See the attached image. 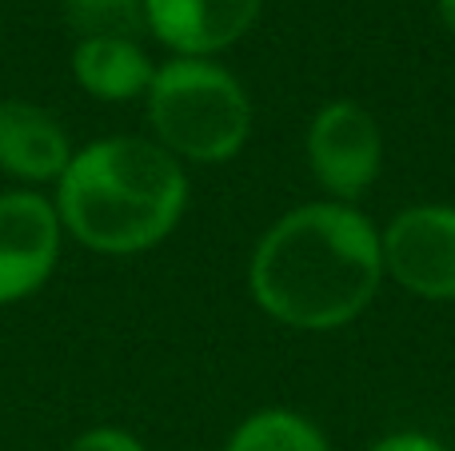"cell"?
<instances>
[{
  "instance_id": "1",
  "label": "cell",
  "mask_w": 455,
  "mask_h": 451,
  "mask_svg": "<svg viewBox=\"0 0 455 451\" xmlns=\"http://www.w3.org/2000/svg\"><path fill=\"white\" fill-rule=\"evenodd\" d=\"M384 280L379 232L352 204H299L264 232L251 252L248 288L283 328L331 332L376 300Z\"/></svg>"
},
{
  "instance_id": "5",
  "label": "cell",
  "mask_w": 455,
  "mask_h": 451,
  "mask_svg": "<svg viewBox=\"0 0 455 451\" xmlns=\"http://www.w3.org/2000/svg\"><path fill=\"white\" fill-rule=\"evenodd\" d=\"M307 164L320 188L336 200H355L376 184L384 164V136L368 108L352 100H331L307 124Z\"/></svg>"
},
{
  "instance_id": "14",
  "label": "cell",
  "mask_w": 455,
  "mask_h": 451,
  "mask_svg": "<svg viewBox=\"0 0 455 451\" xmlns=\"http://www.w3.org/2000/svg\"><path fill=\"white\" fill-rule=\"evenodd\" d=\"M440 4V16H443V24H448V32L455 36V0H435Z\"/></svg>"
},
{
  "instance_id": "10",
  "label": "cell",
  "mask_w": 455,
  "mask_h": 451,
  "mask_svg": "<svg viewBox=\"0 0 455 451\" xmlns=\"http://www.w3.org/2000/svg\"><path fill=\"white\" fill-rule=\"evenodd\" d=\"M224 451H331L323 431L312 420L283 407L256 412L232 431Z\"/></svg>"
},
{
  "instance_id": "12",
  "label": "cell",
  "mask_w": 455,
  "mask_h": 451,
  "mask_svg": "<svg viewBox=\"0 0 455 451\" xmlns=\"http://www.w3.org/2000/svg\"><path fill=\"white\" fill-rule=\"evenodd\" d=\"M68 451H144V447L140 439L120 428H96V431H84L80 439H72Z\"/></svg>"
},
{
  "instance_id": "9",
  "label": "cell",
  "mask_w": 455,
  "mask_h": 451,
  "mask_svg": "<svg viewBox=\"0 0 455 451\" xmlns=\"http://www.w3.org/2000/svg\"><path fill=\"white\" fill-rule=\"evenodd\" d=\"M72 72H76V84L92 92L96 100H132V96L148 92L152 76H156L148 52L136 40L116 36L80 40L72 52Z\"/></svg>"
},
{
  "instance_id": "3",
  "label": "cell",
  "mask_w": 455,
  "mask_h": 451,
  "mask_svg": "<svg viewBox=\"0 0 455 451\" xmlns=\"http://www.w3.org/2000/svg\"><path fill=\"white\" fill-rule=\"evenodd\" d=\"M144 96L160 148L172 156L224 164L251 132V104L243 84L204 56H176L160 64Z\"/></svg>"
},
{
  "instance_id": "7",
  "label": "cell",
  "mask_w": 455,
  "mask_h": 451,
  "mask_svg": "<svg viewBox=\"0 0 455 451\" xmlns=\"http://www.w3.org/2000/svg\"><path fill=\"white\" fill-rule=\"evenodd\" d=\"M264 0H144L148 28L180 56H212L256 24Z\"/></svg>"
},
{
  "instance_id": "2",
  "label": "cell",
  "mask_w": 455,
  "mask_h": 451,
  "mask_svg": "<svg viewBox=\"0 0 455 451\" xmlns=\"http://www.w3.org/2000/svg\"><path fill=\"white\" fill-rule=\"evenodd\" d=\"M188 180L172 152L152 140L116 136L80 148L60 176V224L108 256H132L160 244L180 224Z\"/></svg>"
},
{
  "instance_id": "11",
  "label": "cell",
  "mask_w": 455,
  "mask_h": 451,
  "mask_svg": "<svg viewBox=\"0 0 455 451\" xmlns=\"http://www.w3.org/2000/svg\"><path fill=\"white\" fill-rule=\"evenodd\" d=\"M64 20L80 40H136L148 28L144 0H64Z\"/></svg>"
},
{
  "instance_id": "6",
  "label": "cell",
  "mask_w": 455,
  "mask_h": 451,
  "mask_svg": "<svg viewBox=\"0 0 455 451\" xmlns=\"http://www.w3.org/2000/svg\"><path fill=\"white\" fill-rule=\"evenodd\" d=\"M60 256V212L36 192L0 196V304L32 296Z\"/></svg>"
},
{
  "instance_id": "13",
  "label": "cell",
  "mask_w": 455,
  "mask_h": 451,
  "mask_svg": "<svg viewBox=\"0 0 455 451\" xmlns=\"http://www.w3.org/2000/svg\"><path fill=\"white\" fill-rule=\"evenodd\" d=\"M368 451H448L440 439L424 436V431H395V436L376 439Z\"/></svg>"
},
{
  "instance_id": "4",
  "label": "cell",
  "mask_w": 455,
  "mask_h": 451,
  "mask_svg": "<svg viewBox=\"0 0 455 451\" xmlns=\"http://www.w3.org/2000/svg\"><path fill=\"white\" fill-rule=\"evenodd\" d=\"M384 276L419 300H455V208H403L379 232Z\"/></svg>"
},
{
  "instance_id": "8",
  "label": "cell",
  "mask_w": 455,
  "mask_h": 451,
  "mask_svg": "<svg viewBox=\"0 0 455 451\" xmlns=\"http://www.w3.org/2000/svg\"><path fill=\"white\" fill-rule=\"evenodd\" d=\"M72 160L68 136L44 108L0 100V168L20 180H60Z\"/></svg>"
}]
</instances>
